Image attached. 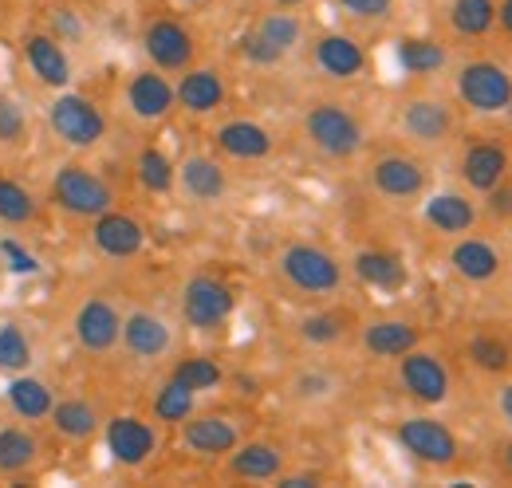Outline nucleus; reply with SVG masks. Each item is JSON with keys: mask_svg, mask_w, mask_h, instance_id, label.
Instances as JSON below:
<instances>
[{"mask_svg": "<svg viewBox=\"0 0 512 488\" xmlns=\"http://www.w3.org/2000/svg\"><path fill=\"white\" fill-rule=\"evenodd\" d=\"M142 48L158 71H186L193 63V36L178 20H150L142 32Z\"/></svg>", "mask_w": 512, "mask_h": 488, "instance_id": "obj_15", "label": "nucleus"}, {"mask_svg": "<svg viewBox=\"0 0 512 488\" xmlns=\"http://www.w3.org/2000/svg\"><path fill=\"white\" fill-rule=\"evenodd\" d=\"M71 335H75V343L87 355H107L123 339V311L111 304L107 296H91V300H83L79 311H75Z\"/></svg>", "mask_w": 512, "mask_h": 488, "instance_id": "obj_8", "label": "nucleus"}, {"mask_svg": "<svg viewBox=\"0 0 512 488\" xmlns=\"http://www.w3.org/2000/svg\"><path fill=\"white\" fill-rule=\"evenodd\" d=\"M276 485L280 488H316L320 485V477H316V473H292V477H284V473H280V477H276Z\"/></svg>", "mask_w": 512, "mask_h": 488, "instance_id": "obj_48", "label": "nucleus"}, {"mask_svg": "<svg viewBox=\"0 0 512 488\" xmlns=\"http://www.w3.org/2000/svg\"><path fill=\"white\" fill-rule=\"evenodd\" d=\"M91 248L107 260H130L146 248V229L130 217V213H119V209H107L91 221Z\"/></svg>", "mask_w": 512, "mask_h": 488, "instance_id": "obj_13", "label": "nucleus"}, {"mask_svg": "<svg viewBox=\"0 0 512 488\" xmlns=\"http://www.w3.org/2000/svg\"><path fill=\"white\" fill-rule=\"evenodd\" d=\"M422 343V331L410 319H375L363 327V351L375 359H398Z\"/></svg>", "mask_w": 512, "mask_h": 488, "instance_id": "obj_27", "label": "nucleus"}, {"mask_svg": "<svg viewBox=\"0 0 512 488\" xmlns=\"http://www.w3.org/2000/svg\"><path fill=\"white\" fill-rule=\"evenodd\" d=\"M497 410H501L505 426L512 429V382H505V386H501V394H497Z\"/></svg>", "mask_w": 512, "mask_h": 488, "instance_id": "obj_49", "label": "nucleus"}, {"mask_svg": "<svg viewBox=\"0 0 512 488\" xmlns=\"http://www.w3.org/2000/svg\"><path fill=\"white\" fill-rule=\"evenodd\" d=\"M174 95H178V107H186L190 115H213L225 103V79L217 67H186Z\"/></svg>", "mask_w": 512, "mask_h": 488, "instance_id": "obj_22", "label": "nucleus"}, {"mask_svg": "<svg viewBox=\"0 0 512 488\" xmlns=\"http://www.w3.org/2000/svg\"><path fill=\"white\" fill-rule=\"evenodd\" d=\"M300 130H304L308 146H312L316 154H323V158H331V162H351V158L363 150V142H367L363 122L355 119L343 103H331V99L312 103V107L304 111Z\"/></svg>", "mask_w": 512, "mask_h": 488, "instance_id": "obj_1", "label": "nucleus"}, {"mask_svg": "<svg viewBox=\"0 0 512 488\" xmlns=\"http://www.w3.org/2000/svg\"><path fill=\"white\" fill-rule=\"evenodd\" d=\"M48 422L56 429V437H64L71 445L91 441V437L99 433V426H103L99 410H95L87 398H64V402H56L52 414H48Z\"/></svg>", "mask_w": 512, "mask_h": 488, "instance_id": "obj_30", "label": "nucleus"}, {"mask_svg": "<svg viewBox=\"0 0 512 488\" xmlns=\"http://www.w3.org/2000/svg\"><path fill=\"white\" fill-rule=\"evenodd\" d=\"M493 24H497V0H453L449 4V28L457 36L477 40L493 32Z\"/></svg>", "mask_w": 512, "mask_h": 488, "instance_id": "obj_35", "label": "nucleus"}, {"mask_svg": "<svg viewBox=\"0 0 512 488\" xmlns=\"http://www.w3.org/2000/svg\"><path fill=\"white\" fill-rule=\"evenodd\" d=\"M36 363V347L20 323H0V370L4 374H24Z\"/></svg>", "mask_w": 512, "mask_h": 488, "instance_id": "obj_38", "label": "nucleus"}, {"mask_svg": "<svg viewBox=\"0 0 512 488\" xmlns=\"http://www.w3.org/2000/svg\"><path fill=\"white\" fill-rule=\"evenodd\" d=\"M457 99L477 115H501L512 103V71L493 60H469L457 71Z\"/></svg>", "mask_w": 512, "mask_h": 488, "instance_id": "obj_4", "label": "nucleus"}, {"mask_svg": "<svg viewBox=\"0 0 512 488\" xmlns=\"http://www.w3.org/2000/svg\"><path fill=\"white\" fill-rule=\"evenodd\" d=\"M48 122L56 130V138L71 146V150H91L103 142L107 134V119L103 111L87 99V95H75V91H60L48 107Z\"/></svg>", "mask_w": 512, "mask_h": 488, "instance_id": "obj_6", "label": "nucleus"}, {"mask_svg": "<svg viewBox=\"0 0 512 488\" xmlns=\"http://www.w3.org/2000/svg\"><path fill=\"white\" fill-rule=\"evenodd\" d=\"M178 95H174V83L158 71V67H146L138 71L127 83V107L134 119L142 122H162L170 111H174Z\"/></svg>", "mask_w": 512, "mask_h": 488, "instance_id": "obj_16", "label": "nucleus"}, {"mask_svg": "<svg viewBox=\"0 0 512 488\" xmlns=\"http://www.w3.org/2000/svg\"><path fill=\"white\" fill-rule=\"evenodd\" d=\"M253 32L272 48V52H280L284 60H288V56L300 48V40H304V24H300V16H292V12H264V16L256 20Z\"/></svg>", "mask_w": 512, "mask_h": 488, "instance_id": "obj_33", "label": "nucleus"}, {"mask_svg": "<svg viewBox=\"0 0 512 488\" xmlns=\"http://www.w3.org/2000/svg\"><path fill=\"white\" fill-rule=\"evenodd\" d=\"M36 221V197L32 189L16 178H4L0 174V225L8 229H24Z\"/></svg>", "mask_w": 512, "mask_h": 488, "instance_id": "obj_36", "label": "nucleus"}, {"mask_svg": "<svg viewBox=\"0 0 512 488\" xmlns=\"http://www.w3.org/2000/svg\"><path fill=\"white\" fill-rule=\"evenodd\" d=\"M170 378H178L182 386H190V390H213V386H221V378H225V370L213 363V359H205V355H197V359H182V363L174 366V374Z\"/></svg>", "mask_w": 512, "mask_h": 488, "instance_id": "obj_42", "label": "nucleus"}, {"mask_svg": "<svg viewBox=\"0 0 512 488\" xmlns=\"http://www.w3.org/2000/svg\"><path fill=\"white\" fill-rule=\"evenodd\" d=\"M233 311H237V296L217 276H193L190 284L182 288V315H186V323L197 327V331L221 327Z\"/></svg>", "mask_w": 512, "mask_h": 488, "instance_id": "obj_10", "label": "nucleus"}, {"mask_svg": "<svg viewBox=\"0 0 512 488\" xmlns=\"http://www.w3.org/2000/svg\"><path fill=\"white\" fill-rule=\"evenodd\" d=\"M134 178H138L142 189H150V193H170L174 182H178V166L158 146H146L134 158Z\"/></svg>", "mask_w": 512, "mask_h": 488, "instance_id": "obj_37", "label": "nucleus"}, {"mask_svg": "<svg viewBox=\"0 0 512 488\" xmlns=\"http://www.w3.org/2000/svg\"><path fill=\"white\" fill-rule=\"evenodd\" d=\"M0 264H4L12 276H36V272H40V260H36L24 244L12 241V237L0 241Z\"/></svg>", "mask_w": 512, "mask_h": 488, "instance_id": "obj_45", "label": "nucleus"}, {"mask_svg": "<svg viewBox=\"0 0 512 488\" xmlns=\"http://www.w3.org/2000/svg\"><path fill=\"white\" fill-rule=\"evenodd\" d=\"M28 138V115L24 103L12 95H0V146H20Z\"/></svg>", "mask_w": 512, "mask_h": 488, "instance_id": "obj_43", "label": "nucleus"}, {"mask_svg": "<svg viewBox=\"0 0 512 488\" xmlns=\"http://www.w3.org/2000/svg\"><path fill=\"white\" fill-rule=\"evenodd\" d=\"M48 32L60 40V44H83L87 40V20L79 16V8H67V4H60V8H52V16H48Z\"/></svg>", "mask_w": 512, "mask_h": 488, "instance_id": "obj_44", "label": "nucleus"}, {"mask_svg": "<svg viewBox=\"0 0 512 488\" xmlns=\"http://www.w3.org/2000/svg\"><path fill=\"white\" fill-rule=\"evenodd\" d=\"M505 111H509V119H512V103H509V107H505Z\"/></svg>", "mask_w": 512, "mask_h": 488, "instance_id": "obj_54", "label": "nucleus"}, {"mask_svg": "<svg viewBox=\"0 0 512 488\" xmlns=\"http://www.w3.org/2000/svg\"><path fill=\"white\" fill-rule=\"evenodd\" d=\"M178 4H201V0H178Z\"/></svg>", "mask_w": 512, "mask_h": 488, "instance_id": "obj_53", "label": "nucleus"}, {"mask_svg": "<svg viewBox=\"0 0 512 488\" xmlns=\"http://www.w3.org/2000/svg\"><path fill=\"white\" fill-rule=\"evenodd\" d=\"M398 130L410 146H422V150H438L446 146L457 130L453 119V107H449L442 95H414L398 107Z\"/></svg>", "mask_w": 512, "mask_h": 488, "instance_id": "obj_5", "label": "nucleus"}, {"mask_svg": "<svg viewBox=\"0 0 512 488\" xmlns=\"http://www.w3.org/2000/svg\"><path fill=\"white\" fill-rule=\"evenodd\" d=\"M4 402H8V410H12L20 422H40V418L52 414L56 390H52V382L32 378V374L24 370V374H12V382L4 386Z\"/></svg>", "mask_w": 512, "mask_h": 488, "instance_id": "obj_24", "label": "nucleus"}, {"mask_svg": "<svg viewBox=\"0 0 512 488\" xmlns=\"http://www.w3.org/2000/svg\"><path fill=\"white\" fill-rule=\"evenodd\" d=\"M288 394L300 406H323V402H331L339 394V374H331L327 366H304V370L292 374Z\"/></svg>", "mask_w": 512, "mask_h": 488, "instance_id": "obj_34", "label": "nucleus"}, {"mask_svg": "<svg viewBox=\"0 0 512 488\" xmlns=\"http://www.w3.org/2000/svg\"><path fill=\"white\" fill-rule=\"evenodd\" d=\"M296 335L308 343V347H335L347 339V319L339 311H312L296 323Z\"/></svg>", "mask_w": 512, "mask_h": 488, "instance_id": "obj_39", "label": "nucleus"}, {"mask_svg": "<svg viewBox=\"0 0 512 488\" xmlns=\"http://www.w3.org/2000/svg\"><path fill=\"white\" fill-rule=\"evenodd\" d=\"M339 8L355 20H367V24H383L394 12V0H339Z\"/></svg>", "mask_w": 512, "mask_h": 488, "instance_id": "obj_46", "label": "nucleus"}, {"mask_svg": "<svg viewBox=\"0 0 512 488\" xmlns=\"http://www.w3.org/2000/svg\"><path fill=\"white\" fill-rule=\"evenodd\" d=\"M284 473V449L272 441H249L229 449V477L237 481H276Z\"/></svg>", "mask_w": 512, "mask_h": 488, "instance_id": "obj_23", "label": "nucleus"}, {"mask_svg": "<svg viewBox=\"0 0 512 488\" xmlns=\"http://www.w3.org/2000/svg\"><path fill=\"white\" fill-rule=\"evenodd\" d=\"M398 382L422 406H442V402H449V386H453L446 363L434 351H422V347L398 355Z\"/></svg>", "mask_w": 512, "mask_h": 488, "instance_id": "obj_9", "label": "nucleus"}, {"mask_svg": "<svg viewBox=\"0 0 512 488\" xmlns=\"http://www.w3.org/2000/svg\"><path fill=\"white\" fill-rule=\"evenodd\" d=\"M52 205L64 209L67 217L95 221L99 213L115 209V189L103 182L95 170H87L79 162H67L52 178Z\"/></svg>", "mask_w": 512, "mask_h": 488, "instance_id": "obj_3", "label": "nucleus"}, {"mask_svg": "<svg viewBox=\"0 0 512 488\" xmlns=\"http://www.w3.org/2000/svg\"><path fill=\"white\" fill-rule=\"evenodd\" d=\"M103 441L115 465L123 469H142L154 453H158V433L150 422H142L138 414H119L103 426Z\"/></svg>", "mask_w": 512, "mask_h": 488, "instance_id": "obj_11", "label": "nucleus"}, {"mask_svg": "<svg viewBox=\"0 0 512 488\" xmlns=\"http://www.w3.org/2000/svg\"><path fill=\"white\" fill-rule=\"evenodd\" d=\"M449 264L469 284H489V280L501 276V252L489 241H481V237H461L449 248Z\"/></svg>", "mask_w": 512, "mask_h": 488, "instance_id": "obj_26", "label": "nucleus"}, {"mask_svg": "<svg viewBox=\"0 0 512 488\" xmlns=\"http://www.w3.org/2000/svg\"><path fill=\"white\" fill-rule=\"evenodd\" d=\"M489 209H493L497 217H512V185H509V178L497 185V189H489Z\"/></svg>", "mask_w": 512, "mask_h": 488, "instance_id": "obj_47", "label": "nucleus"}, {"mask_svg": "<svg viewBox=\"0 0 512 488\" xmlns=\"http://www.w3.org/2000/svg\"><path fill=\"white\" fill-rule=\"evenodd\" d=\"M119 343L127 347L134 359L154 363V359L170 355V347H174V327H170L158 311L138 307V311L123 315V339H119Z\"/></svg>", "mask_w": 512, "mask_h": 488, "instance_id": "obj_14", "label": "nucleus"}, {"mask_svg": "<svg viewBox=\"0 0 512 488\" xmlns=\"http://www.w3.org/2000/svg\"><path fill=\"white\" fill-rule=\"evenodd\" d=\"M501 453H505V465H509V473H512V441H505V449H501Z\"/></svg>", "mask_w": 512, "mask_h": 488, "instance_id": "obj_51", "label": "nucleus"}, {"mask_svg": "<svg viewBox=\"0 0 512 488\" xmlns=\"http://www.w3.org/2000/svg\"><path fill=\"white\" fill-rule=\"evenodd\" d=\"M316 67H320L323 75H331V79H355L367 67V52L351 36L327 32V36L316 40Z\"/></svg>", "mask_w": 512, "mask_h": 488, "instance_id": "obj_28", "label": "nucleus"}, {"mask_svg": "<svg viewBox=\"0 0 512 488\" xmlns=\"http://www.w3.org/2000/svg\"><path fill=\"white\" fill-rule=\"evenodd\" d=\"M398 63L406 75H438L449 63V52L442 40L430 36H402L398 40Z\"/></svg>", "mask_w": 512, "mask_h": 488, "instance_id": "obj_32", "label": "nucleus"}, {"mask_svg": "<svg viewBox=\"0 0 512 488\" xmlns=\"http://www.w3.org/2000/svg\"><path fill=\"white\" fill-rule=\"evenodd\" d=\"M355 276L367 284V288H379V292H402L406 288V264L394 256V252H383V248H363L355 252L351 260Z\"/></svg>", "mask_w": 512, "mask_h": 488, "instance_id": "obj_29", "label": "nucleus"}, {"mask_svg": "<svg viewBox=\"0 0 512 488\" xmlns=\"http://www.w3.org/2000/svg\"><path fill=\"white\" fill-rule=\"evenodd\" d=\"M422 221L442 237H457L477 225V205L465 193H434L422 205Z\"/></svg>", "mask_w": 512, "mask_h": 488, "instance_id": "obj_25", "label": "nucleus"}, {"mask_svg": "<svg viewBox=\"0 0 512 488\" xmlns=\"http://www.w3.org/2000/svg\"><path fill=\"white\" fill-rule=\"evenodd\" d=\"M178 185H182V193L197 201V205H213V201H221L225 193H229V174H225V166L217 162V158H209V154H190L182 166H178Z\"/></svg>", "mask_w": 512, "mask_h": 488, "instance_id": "obj_19", "label": "nucleus"}, {"mask_svg": "<svg viewBox=\"0 0 512 488\" xmlns=\"http://www.w3.org/2000/svg\"><path fill=\"white\" fill-rule=\"evenodd\" d=\"M241 429L237 422L221 418V414H190L182 422V445L197 457H221L229 449H237Z\"/></svg>", "mask_w": 512, "mask_h": 488, "instance_id": "obj_18", "label": "nucleus"}, {"mask_svg": "<svg viewBox=\"0 0 512 488\" xmlns=\"http://www.w3.org/2000/svg\"><path fill=\"white\" fill-rule=\"evenodd\" d=\"M394 437H398V445H402L414 461L434 465V469H449V465H457V457H461V445H457L453 429H449L446 422H438V418H426V414L402 418V422L394 426Z\"/></svg>", "mask_w": 512, "mask_h": 488, "instance_id": "obj_7", "label": "nucleus"}, {"mask_svg": "<svg viewBox=\"0 0 512 488\" xmlns=\"http://www.w3.org/2000/svg\"><path fill=\"white\" fill-rule=\"evenodd\" d=\"M40 465V441L28 426H0V473L20 477Z\"/></svg>", "mask_w": 512, "mask_h": 488, "instance_id": "obj_31", "label": "nucleus"}, {"mask_svg": "<svg viewBox=\"0 0 512 488\" xmlns=\"http://www.w3.org/2000/svg\"><path fill=\"white\" fill-rule=\"evenodd\" d=\"M461 178L469 189L477 193H489L509 178V150L497 146V142H473L465 154H461Z\"/></svg>", "mask_w": 512, "mask_h": 488, "instance_id": "obj_21", "label": "nucleus"}, {"mask_svg": "<svg viewBox=\"0 0 512 488\" xmlns=\"http://www.w3.org/2000/svg\"><path fill=\"white\" fill-rule=\"evenodd\" d=\"M280 276L292 292L312 296V300L335 296L343 288V264L320 244H288L280 252Z\"/></svg>", "mask_w": 512, "mask_h": 488, "instance_id": "obj_2", "label": "nucleus"}, {"mask_svg": "<svg viewBox=\"0 0 512 488\" xmlns=\"http://www.w3.org/2000/svg\"><path fill=\"white\" fill-rule=\"evenodd\" d=\"M497 20H501V28L512 36V0H501V8H497Z\"/></svg>", "mask_w": 512, "mask_h": 488, "instance_id": "obj_50", "label": "nucleus"}, {"mask_svg": "<svg viewBox=\"0 0 512 488\" xmlns=\"http://www.w3.org/2000/svg\"><path fill=\"white\" fill-rule=\"evenodd\" d=\"M426 182H430L426 166H422L418 158H410V154H383V158H375V166H371V185H375V193H383L390 201H414V197H422V193H426Z\"/></svg>", "mask_w": 512, "mask_h": 488, "instance_id": "obj_12", "label": "nucleus"}, {"mask_svg": "<svg viewBox=\"0 0 512 488\" xmlns=\"http://www.w3.org/2000/svg\"><path fill=\"white\" fill-rule=\"evenodd\" d=\"M469 359L485 374H509L512 370V347L501 335H473L469 339Z\"/></svg>", "mask_w": 512, "mask_h": 488, "instance_id": "obj_41", "label": "nucleus"}, {"mask_svg": "<svg viewBox=\"0 0 512 488\" xmlns=\"http://www.w3.org/2000/svg\"><path fill=\"white\" fill-rule=\"evenodd\" d=\"M272 4H280V8H296V4H304V0H272Z\"/></svg>", "mask_w": 512, "mask_h": 488, "instance_id": "obj_52", "label": "nucleus"}, {"mask_svg": "<svg viewBox=\"0 0 512 488\" xmlns=\"http://www.w3.org/2000/svg\"><path fill=\"white\" fill-rule=\"evenodd\" d=\"M24 60L32 67V75L44 83V87H52V91H67L71 87V56H67V48L52 36V32H32V36H24Z\"/></svg>", "mask_w": 512, "mask_h": 488, "instance_id": "obj_17", "label": "nucleus"}, {"mask_svg": "<svg viewBox=\"0 0 512 488\" xmlns=\"http://www.w3.org/2000/svg\"><path fill=\"white\" fill-rule=\"evenodd\" d=\"M213 138H217L221 154H229V158H237V162H260V158H268V154L276 150V138L253 119L221 122Z\"/></svg>", "mask_w": 512, "mask_h": 488, "instance_id": "obj_20", "label": "nucleus"}, {"mask_svg": "<svg viewBox=\"0 0 512 488\" xmlns=\"http://www.w3.org/2000/svg\"><path fill=\"white\" fill-rule=\"evenodd\" d=\"M193 406H197V390L182 386L178 378H170V382L154 394V418H158V422H170V426H182L193 414Z\"/></svg>", "mask_w": 512, "mask_h": 488, "instance_id": "obj_40", "label": "nucleus"}]
</instances>
